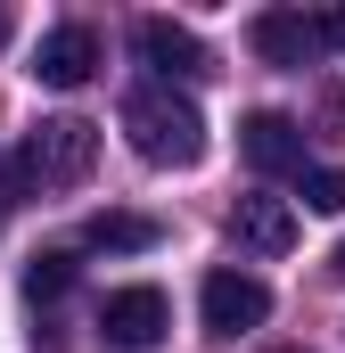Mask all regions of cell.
<instances>
[{
    "instance_id": "9c48e42d",
    "label": "cell",
    "mask_w": 345,
    "mask_h": 353,
    "mask_svg": "<svg viewBox=\"0 0 345 353\" xmlns=\"http://www.w3.org/2000/svg\"><path fill=\"white\" fill-rule=\"evenodd\" d=\"M255 50H263V66H313V58H321V17L263 8L255 17Z\"/></svg>"
},
{
    "instance_id": "6da1fadb",
    "label": "cell",
    "mask_w": 345,
    "mask_h": 353,
    "mask_svg": "<svg viewBox=\"0 0 345 353\" xmlns=\"http://www.w3.org/2000/svg\"><path fill=\"white\" fill-rule=\"evenodd\" d=\"M90 165H99V123H83V115H41L25 132V148L8 157V189H25V197L75 189Z\"/></svg>"
},
{
    "instance_id": "9a60e30c",
    "label": "cell",
    "mask_w": 345,
    "mask_h": 353,
    "mask_svg": "<svg viewBox=\"0 0 345 353\" xmlns=\"http://www.w3.org/2000/svg\"><path fill=\"white\" fill-rule=\"evenodd\" d=\"M0 41H8V8H0Z\"/></svg>"
},
{
    "instance_id": "3957f363",
    "label": "cell",
    "mask_w": 345,
    "mask_h": 353,
    "mask_svg": "<svg viewBox=\"0 0 345 353\" xmlns=\"http://www.w3.org/2000/svg\"><path fill=\"white\" fill-rule=\"evenodd\" d=\"M132 50H140V66L165 74V90H172V83H206V74H214V50H206L189 25H172V17H140V25H132Z\"/></svg>"
},
{
    "instance_id": "5bb4252c",
    "label": "cell",
    "mask_w": 345,
    "mask_h": 353,
    "mask_svg": "<svg viewBox=\"0 0 345 353\" xmlns=\"http://www.w3.org/2000/svg\"><path fill=\"white\" fill-rule=\"evenodd\" d=\"M329 271H337V279H345V247H337V263H329Z\"/></svg>"
},
{
    "instance_id": "8fae6325",
    "label": "cell",
    "mask_w": 345,
    "mask_h": 353,
    "mask_svg": "<svg viewBox=\"0 0 345 353\" xmlns=\"http://www.w3.org/2000/svg\"><path fill=\"white\" fill-rule=\"evenodd\" d=\"M75 279H83V263H75L66 247H50V255H33V263H25V296H33V304H58Z\"/></svg>"
},
{
    "instance_id": "52a82bcc",
    "label": "cell",
    "mask_w": 345,
    "mask_h": 353,
    "mask_svg": "<svg viewBox=\"0 0 345 353\" xmlns=\"http://www.w3.org/2000/svg\"><path fill=\"white\" fill-rule=\"evenodd\" d=\"M239 148H247V165L255 173H304V123L296 115H247V132H239Z\"/></svg>"
},
{
    "instance_id": "5b68a950",
    "label": "cell",
    "mask_w": 345,
    "mask_h": 353,
    "mask_svg": "<svg viewBox=\"0 0 345 353\" xmlns=\"http://www.w3.org/2000/svg\"><path fill=\"white\" fill-rule=\"evenodd\" d=\"M99 74V33L90 25H50L33 41V83L41 90H83Z\"/></svg>"
},
{
    "instance_id": "7c38bea8",
    "label": "cell",
    "mask_w": 345,
    "mask_h": 353,
    "mask_svg": "<svg viewBox=\"0 0 345 353\" xmlns=\"http://www.w3.org/2000/svg\"><path fill=\"white\" fill-rule=\"evenodd\" d=\"M304 205H313V214H345V173L337 165H313V173H304Z\"/></svg>"
},
{
    "instance_id": "4fadbf2b",
    "label": "cell",
    "mask_w": 345,
    "mask_h": 353,
    "mask_svg": "<svg viewBox=\"0 0 345 353\" xmlns=\"http://www.w3.org/2000/svg\"><path fill=\"white\" fill-rule=\"evenodd\" d=\"M321 41H337V50H345V8H337V17H321Z\"/></svg>"
},
{
    "instance_id": "2e32d148",
    "label": "cell",
    "mask_w": 345,
    "mask_h": 353,
    "mask_svg": "<svg viewBox=\"0 0 345 353\" xmlns=\"http://www.w3.org/2000/svg\"><path fill=\"white\" fill-rule=\"evenodd\" d=\"M288 353H296V345H288Z\"/></svg>"
},
{
    "instance_id": "ba28073f",
    "label": "cell",
    "mask_w": 345,
    "mask_h": 353,
    "mask_svg": "<svg viewBox=\"0 0 345 353\" xmlns=\"http://www.w3.org/2000/svg\"><path fill=\"white\" fill-rule=\"evenodd\" d=\"M230 239L247 255H288L296 247V205L288 197H239L230 205Z\"/></svg>"
},
{
    "instance_id": "277c9868",
    "label": "cell",
    "mask_w": 345,
    "mask_h": 353,
    "mask_svg": "<svg viewBox=\"0 0 345 353\" xmlns=\"http://www.w3.org/2000/svg\"><path fill=\"white\" fill-rule=\"evenodd\" d=\"M197 312H206L214 337H247V329L271 321V288H263L255 271H214V279L197 288Z\"/></svg>"
},
{
    "instance_id": "7a4b0ae2",
    "label": "cell",
    "mask_w": 345,
    "mask_h": 353,
    "mask_svg": "<svg viewBox=\"0 0 345 353\" xmlns=\"http://www.w3.org/2000/svg\"><path fill=\"white\" fill-rule=\"evenodd\" d=\"M124 132L148 165H197L206 157V115L189 90H165V83H140L124 99Z\"/></svg>"
},
{
    "instance_id": "8992f818",
    "label": "cell",
    "mask_w": 345,
    "mask_h": 353,
    "mask_svg": "<svg viewBox=\"0 0 345 353\" xmlns=\"http://www.w3.org/2000/svg\"><path fill=\"white\" fill-rule=\"evenodd\" d=\"M99 329H107V345H124V353L157 345V337L172 329V304H165V288H115V296L99 304Z\"/></svg>"
},
{
    "instance_id": "30bf717a",
    "label": "cell",
    "mask_w": 345,
    "mask_h": 353,
    "mask_svg": "<svg viewBox=\"0 0 345 353\" xmlns=\"http://www.w3.org/2000/svg\"><path fill=\"white\" fill-rule=\"evenodd\" d=\"M99 255H148L157 239H165V222H148V214H90V230H83Z\"/></svg>"
}]
</instances>
